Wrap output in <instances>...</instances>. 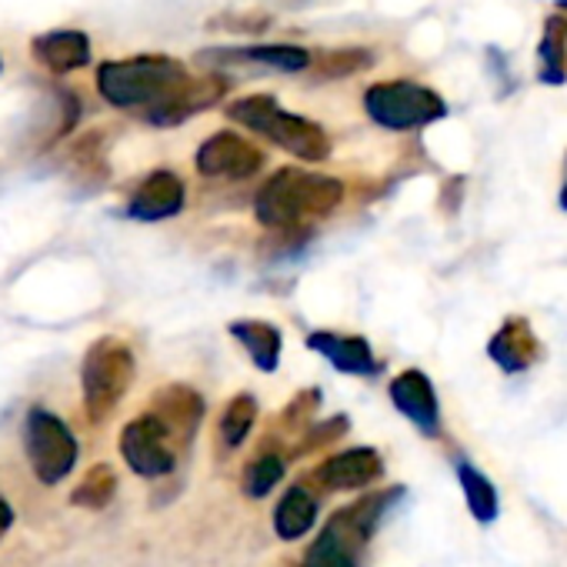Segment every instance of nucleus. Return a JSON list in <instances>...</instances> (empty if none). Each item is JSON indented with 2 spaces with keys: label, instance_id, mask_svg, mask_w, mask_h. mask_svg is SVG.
Returning a JSON list of instances; mask_svg holds the SVG:
<instances>
[{
  "label": "nucleus",
  "instance_id": "nucleus-1",
  "mask_svg": "<svg viewBox=\"0 0 567 567\" xmlns=\"http://www.w3.org/2000/svg\"><path fill=\"white\" fill-rule=\"evenodd\" d=\"M187 84H190L187 68L164 54L124 58L97 68V91L117 111L154 114L157 107L171 104Z\"/></svg>",
  "mask_w": 567,
  "mask_h": 567
},
{
  "label": "nucleus",
  "instance_id": "nucleus-2",
  "mask_svg": "<svg viewBox=\"0 0 567 567\" xmlns=\"http://www.w3.org/2000/svg\"><path fill=\"white\" fill-rule=\"evenodd\" d=\"M344 200V184L328 174L284 167L254 197V214L264 227L291 230L311 217H328Z\"/></svg>",
  "mask_w": 567,
  "mask_h": 567
},
{
  "label": "nucleus",
  "instance_id": "nucleus-3",
  "mask_svg": "<svg viewBox=\"0 0 567 567\" xmlns=\"http://www.w3.org/2000/svg\"><path fill=\"white\" fill-rule=\"evenodd\" d=\"M227 117L234 124H240L244 131H254L260 137H267L270 144H277L280 151H288L298 161H324L331 154V137L321 124L284 111L270 94H250L240 97L227 107Z\"/></svg>",
  "mask_w": 567,
  "mask_h": 567
},
{
  "label": "nucleus",
  "instance_id": "nucleus-4",
  "mask_svg": "<svg viewBox=\"0 0 567 567\" xmlns=\"http://www.w3.org/2000/svg\"><path fill=\"white\" fill-rule=\"evenodd\" d=\"M137 361L134 351L121 338H97L81 364V391H84V408L94 424L107 421L124 394L131 391Z\"/></svg>",
  "mask_w": 567,
  "mask_h": 567
},
{
  "label": "nucleus",
  "instance_id": "nucleus-5",
  "mask_svg": "<svg viewBox=\"0 0 567 567\" xmlns=\"http://www.w3.org/2000/svg\"><path fill=\"white\" fill-rule=\"evenodd\" d=\"M364 111L388 131H417L447 117V104L437 91L417 81H381L364 91Z\"/></svg>",
  "mask_w": 567,
  "mask_h": 567
},
{
  "label": "nucleus",
  "instance_id": "nucleus-6",
  "mask_svg": "<svg viewBox=\"0 0 567 567\" xmlns=\"http://www.w3.org/2000/svg\"><path fill=\"white\" fill-rule=\"evenodd\" d=\"M24 451H28L31 471L41 484L64 481L78 464V437L71 434V427L58 414H51L44 408L28 411Z\"/></svg>",
  "mask_w": 567,
  "mask_h": 567
},
{
  "label": "nucleus",
  "instance_id": "nucleus-7",
  "mask_svg": "<svg viewBox=\"0 0 567 567\" xmlns=\"http://www.w3.org/2000/svg\"><path fill=\"white\" fill-rule=\"evenodd\" d=\"M121 454L127 467L141 477H167L177 464V447L164 424L147 411L121 431Z\"/></svg>",
  "mask_w": 567,
  "mask_h": 567
},
{
  "label": "nucleus",
  "instance_id": "nucleus-8",
  "mask_svg": "<svg viewBox=\"0 0 567 567\" xmlns=\"http://www.w3.org/2000/svg\"><path fill=\"white\" fill-rule=\"evenodd\" d=\"M194 164L204 177H214V181H247L264 167V154L244 134L217 131L197 147Z\"/></svg>",
  "mask_w": 567,
  "mask_h": 567
},
{
  "label": "nucleus",
  "instance_id": "nucleus-9",
  "mask_svg": "<svg viewBox=\"0 0 567 567\" xmlns=\"http://www.w3.org/2000/svg\"><path fill=\"white\" fill-rule=\"evenodd\" d=\"M217 71H280L295 74L311 68V51L295 44H264V48H214L200 54Z\"/></svg>",
  "mask_w": 567,
  "mask_h": 567
},
{
  "label": "nucleus",
  "instance_id": "nucleus-10",
  "mask_svg": "<svg viewBox=\"0 0 567 567\" xmlns=\"http://www.w3.org/2000/svg\"><path fill=\"white\" fill-rule=\"evenodd\" d=\"M371 537L354 524L348 507H341L324 524V530L315 537V544L308 547V557H305L301 567H358V550Z\"/></svg>",
  "mask_w": 567,
  "mask_h": 567
},
{
  "label": "nucleus",
  "instance_id": "nucleus-11",
  "mask_svg": "<svg viewBox=\"0 0 567 567\" xmlns=\"http://www.w3.org/2000/svg\"><path fill=\"white\" fill-rule=\"evenodd\" d=\"M151 414L164 424L174 447H187L204 421V398L187 384H167L154 394Z\"/></svg>",
  "mask_w": 567,
  "mask_h": 567
},
{
  "label": "nucleus",
  "instance_id": "nucleus-12",
  "mask_svg": "<svg viewBox=\"0 0 567 567\" xmlns=\"http://www.w3.org/2000/svg\"><path fill=\"white\" fill-rule=\"evenodd\" d=\"M391 401L394 408L427 437L441 434V404H437V391L431 384V378L424 371H401L391 381Z\"/></svg>",
  "mask_w": 567,
  "mask_h": 567
},
{
  "label": "nucleus",
  "instance_id": "nucleus-13",
  "mask_svg": "<svg viewBox=\"0 0 567 567\" xmlns=\"http://www.w3.org/2000/svg\"><path fill=\"white\" fill-rule=\"evenodd\" d=\"M187 190L174 171H154L141 181L127 204V217L134 220H171L184 210Z\"/></svg>",
  "mask_w": 567,
  "mask_h": 567
},
{
  "label": "nucleus",
  "instance_id": "nucleus-14",
  "mask_svg": "<svg viewBox=\"0 0 567 567\" xmlns=\"http://www.w3.org/2000/svg\"><path fill=\"white\" fill-rule=\"evenodd\" d=\"M384 474V461L374 447H351L341 454H331L318 471V484L324 491H361L374 484Z\"/></svg>",
  "mask_w": 567,
  "mask_h": 567
},
{
  "label": "nucleus",
  "instance_id": "nucleus-15",
  "mask_svg": "<svg viewBox=\"0 0 567 567\" xmlns=\"http://www.w3.org/2000/svg\"><path fill=\"white\" fill-rule=\"evenodd\" d=\"M540 354H544V344L537 341L527 318H507L487 344V358L504 374H520V371L534 368L540 361Z\"/></svg>",
  "mask_w": 567,
  "mask_h": 567
},
{
  "label": "nucleus",
  "instance_id": "nucleus-16",
  "mask_svg": "<svg viewBox=\"0 0 567 567\" xmlns=\"http://www.w3.org/2000/svg\"><path fill=\"white\" fill-rule=\"evenodd\" d=\"M308 348L328 358L341 374L354 378H374L381 371V361L374 358L371 344L358 334H334V331H315L308 334Z\"/></svg>",
  "mask_w": 567,
  "mask_h": 567
},
{
  "label": "nucleus",
  "instance_id": "nucleus-17",
  "mask_svg": "<svg viewBox=\"0 0 567 567\" xmlns=\"http://www.w3.org/2000/svg\"><path fill=\"white\" fill-rule=\"evenodd\" d=\"M31 51L54 74H74L91 61V41L84 31H48L34 38Z\"/></svg>",
  "mask_w": 567,
  "mask_h": 567
},
{
  "label": "nucleus",
  "instance_id": "nucleus-18",
  "mask_svg": "<svg viewBox=\"0 0 567 567\" xmlns=\"http://www.w3.org/2000/svg\"><path fill=\"white\" fill-rule=\"evenodd\" d=\"M224 94H227V81H224V78L190 81V84H187L174 101H171V104H164V107H157L154 114H147V121H151V124H157V127L181 124V121H187V117H194V114H200V111L214 107Z\"/></svg>",
  "mask_w": 567,
  "mask_h": 567
},
{
  "label": "nucleus",
  "instance_id": "nucleus-19",
  "mask_svg": "<svg viewBox=\"0 0 567 567\" xmlns=\"http://www.w3.org/2000/svg\"><path fill=\"white\" fill-rule=\"evenodd\" d=\"M315 524H318V497L305 484H295L284 491V497L274 507V534L280 540H298Z\"/></svg>",
  "mask_w": 567,
  "mask_h": 567
},
{
  "label": "nucleus",
  "instance_id": "nucleus-20",
  "mask_svg": "<svg viewBox=\"0 0 567 567\" xmlns=\"http://www.w3.org/2000/svg\"><path fill=\"white\" fill-rule=\"evenodd\" d=\"M230 338L247 351V358L254 361L257 371L270 374L280 364V351H284V338L274 324L267 321H230Z\"/></svg>",
  "mask_w": 567,
  "mask_h": 567
},
{
  "label": "nucleus",
  "instance_id": "nucleus-21",
  "mask_svg": "<svg viewBox=\"0 0 567 567\" xmlns=\"http://www.w3.org/2000/svg\"><path fill=\"white\" fill-rule=\"evenodd\" d=\"M537 78L550 87L564 84L567 78V18L554 14L544 24V38L537 48Z\"/></svg>",
  "mask_w": 567,
  "mask_h": 567
},
{
  "label": "nucleus",
  "instance_id": "nucleus-22",
  "mask_svg": "<svg viewBox=\"0 0 567 567\" xmlns=\"http://www.w3.org/2000/svg\"><path fill=\"white\" fill-rule=\"evenodd\" d=\"M457 481H461V491H464V501H467V511L474 514V520L494 524L497 511H501L497 487L471 461H457Z\"/></svg>",
  "mask_w": 567,
  "mask_h": 567
},
{
  "label": "nucleus",
  "instance_id": "nucleus-23",
  "mask_svg": "<svg viewBox=\"0 0 567 567\" xmlns=\"http://www.w3.org/2000/svg\"><path fill=\"white\" fill-rule=\"evenodd\" d=\"M254 421H257V401H254V394H234L227 401V408L220 414V427H217L224 451H237L247 441Z\"/></svg>",
  "mask_w": 567,
  "mask_h": 567
},
{
  "label": "nucleus",
  "instance_id": "nucleus-24",
  "mask_svg": "<svg viewBox=\"0 0 567 567\" xmlns=\"http://www.w3.org/2000/svg\"><path fill=\"white\" fill-rule=\"evenodd\" d=\"M284 471H288V461H284L277 451H260V454L247 464V471H244V477H240V487H244V494H247L250 501H264V497L284 481Z\"/></svg>",
  "mask_w": 567,
  "mask_h": 567
},
{
  "label": "nucleus",
  "instance_id": "nucleus-25",
  "mask_svg": "<svg viewBox=\"0 0 567 567\" xmlns=\"http://www.w3.org/2000/svg\"><path fill=\"white\" fill-rule=\"evenodd\" d=\"M114 494H117V474H114V467L111 464H94L84 474V481L74 487L71 504L74 507H87V511H104L114 501Z\"/></svg>",
  "mask_w": 567,
  "mask_h": 567
},
{
  "label": "nucleus",
  "instance_id": "nucleus-26",
  "mask_svg": "<svg viewBox=\"0 0 567 567\" xmlns=\"http://www.w3.org/2000/svg\"><path fill=\"white\" fill-rule=\"evenodd\" d=\"M311 64L324 78H351V74L374 68V54L368 48H341V51H328V54L311 58Z\"/></svg>",
  "mask_w": 567,
  "mask_h": 567
},
{
  "label": "nucleus",
  "instance_id": "nucleus-27",
  "mask_svg": "<svg viewBox=\"0 0 567 567\" xmlns=\"http://www.w3.org/2000/svg\"><path fill=\"white\" fill-rule=\"evenodd\" d=\"M344 434H348V417H344V414H338V417H328L324 424H315V427L305 434V441H301L298 454L318 451L321 444H331V441H338V437H344Z\"/></svg>",
  "mask_w": 567,
  "mask_h": 567
},
{
  "label": "nucleus",
  "instance_id": "nucleus-28",
  "mask_svg": "<svg viewBox=\"0 0 567 567\" xmlns=\"http://www.w3.org/2000/svg\"><path fill=\"white\" fill-rule=\"evenodd\" d=\"M318 408V391H305L301 398H295L291 401V408L288 411H284V421H288V424H301L305 421V414L308 411H315Z\"/></svg>",
  "mask_w": 567,
  "mask_h": 567
},
{
  "label": "nucleus",
  "instance_id": "nucleus-29",
  "mask_svg": "<svg viewBox=\"0 0 567 567\" xmlns=\"http://www.w3.org/2000/svg\"><path fill=\"white\" fill-rule=\"evenodd\" d=\"M11 524H14V507L4 497H0V537L11 530Z\"/></svg>",
  "mask_w": 567,
  "mask_h": 567
},
{
  "label": "nucleus",
  "instance_id": "nucleus-30",
  "mask_svg": "<svg viewBox=\"0 0 567 567\" xmlns=\"http://www.w3.org/2000/svg\"><path fill=\"white\" fill-rule=\"evenodd\" d=\"M560 207L567 210V184H564V190H560Z\"/></svg>",
  "mask_w": 567,
  "mask_h": 567
},
{
  "label": "nucleus",
  "instance_id": "nucleus-31",
  "mask_svg": "<svg viewBox=\"0 0 567 567\" xmlns=\"http://www.w3.org/2000/svg\"><path fill=\"white\" fill-rule=\"evenodd\" d=\"M0 68H4V64H0Z\"/></svg>",
  "mask_w": 567,
  "mask_h": 567
}]
</instances>
